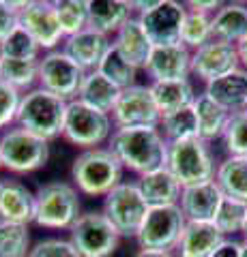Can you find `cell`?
Instances as JSON below:
<instances>
[{
  "label": "cell",
  "instance_id": "obj_40",
  "mask_svg": "<svg viewBox=\"0 0 247 257\" xmlns=\"http://www.w3.org/2000/svg\"><path fill=\"white\" fill-rule=\"evenodd\" d=\"M28 257H82L69 238H45L33 244Z\"/></svg>",
  "mask_w": 247,
  "mask_h": 257
},
{
  "label": "cell",
  "instance_id": "obj_3",
  "mask_svg": "<svg viewBox=\"0 0 247 257\" xmlns=\"http://www.w3.org/2000/svg\"><path fill=\"white\" fill-rule=\"evenodd\" d=\"M82 214V199L73 182L50 180L35 191V225L41 229L69 231Z\"/></svg>",
  "mask_w": 247,
  "mask_h": 257
},
{
  "label": "cell",
  "instance_id": "obj_44",
  "mask_svg": "<svg viewBox=\"0 0 247 257\" xmlns=\"http://www.w3.org/2000/svg\"><path fill=\"white\" fill-rule=\"evenodd\" d=\"M133 257H179L177 251H155V248H138Z\"/></svg>",
  "mask_w": 247,
  "mask_h": 257
},
{
  "label": "cell",
  "instance_id": "obj_46",
  "mask_svg": "<svg viewBox=\"0 0 247 257\" xmlns=\"http://www.w3.org/2000/svg\"><path fill=\"white\" fill-rule=\"evenodd\" d=\"M241 257H247V240L241 242Z\"/></svg>",
  "mask_w": 247,
  "mask_h": 257
},
{
  "label": "cell",
  "instance_id": "obj_47",
  "mask_svg": "<svg viewBox=\"0 0 247 257\" xmlns=\"http://www.w3.org/2000/svg\"><path fill=\"white\" fill-rule=\"evenodd\" d=\"M243 236H245V240H247V219H245V227H243Z\"/></svg>",
  "mask_w": 247,
  "mask_h": 257
},
{
  "label": "cell",
  "instance_id": "obj_13",
  "mask_svg": "<svg viewBox=\"0 0 247 257\" xmlns=\"http://www.w3.org/2000/svg\"><path fill=\"white\" fill-rule=\"evenodd\" d=\"M20 26L28 32L41 47V52L60 50L65 43V32L60 30L52 0H26L20 9Z\"/></svg>",
  "mask_w": 247,
  "mask_h": 257
},
{
  "label": "cell",
  "instance_id": "obj_49",
  "mask_svg": "<svg viewBox=\"0 0 247 257\" xmlns=\"http://www.w3.org/2000/svg\"><path fill=\"white\" fill-rule=\"evenodd\" d=\"M0 184H3V178H0Z\"/></svg>",
  "mask_w": 247,
  "mask_h": 257
},
{
  "label": "cell",
  "instance_id": "obj_25",
  "mask_svg": "<svg viewBox=\"0 0 247 257\" xmlns=\"http://www.w3.org/2000/svg\"><path fill=\"white\" fill-rule=\"evenodd\" d=\"M194 109H196V118H198V138L206 144L224 138L228 120L232 116L226 107L215 103L206 92H200L194 101Z\"/></svg>",
  "mask_w": 247,
  "mask_h": 257
},
{
  "label": "cell",
  "instance_id": "obj_26",
  "mask_svg": "<svg viewBox=\"0 0 247 257\" xmlns=\"http://www.w3.org/2000/svg\"><path fill=\"white\" fill-rule=\"evenodd\" d=\"M213 39L236 45L247 37V5L224 3L213 13Z\"/></svg>",
  "mask_w": 247,
  "mask_h": 257
},
{
  "label": "cell",
  "instance_id": "obj_20",
  "mask_svg": "<svg viewBox=\"0 0 247 257\" xmlns=\"http://www.w3.org/2000/svg\"><path fill=\"white\" fill-rule=\"evenodd\" d=\"M89 3V28L112 39L133 18L131 0H86Z\"/></svg>",
  "mask_w": 247,
  "mask_h": 257
},
{
  "label": "cell",
  "instance_id": "obj_36",
  "mask_svg": "<svg viewBox=\"0 0 247 257\" xmlns=\"http://www.w3.org/2000/svg\"><path fill=\"white\" fill-rule=\"evenodd\" d=\"M245 219H247V204L224 195L213 223H215V227H217L226 238H232L236 234H243Z\"/></svg>",
  "mask_w": 247,
  "mask_h": 257
},
{
  "label": "cell",
  "instance_id": "obj_27",
  "mask_svg": "<svg viewBox=\"0 0 247 257\" xmlns=\"http://www.w3.org/2000/svg\"><path fill=\"white\" fill-rule=\"evenodd\" d=\"M148 86H150L155 105L161 116L194 105V101L198 96L189 77L187 79H172V82H150Z\"/></svg>",
  "mask_w": 247,
  "mask_h": 257
},
{
  "label": "cell",
  "instance_id": "obj_38",
  "mask_svg": "<svg viewBox=\"0 0 247 257\" xmlns=\"http://www.w3.org/2000/svg\"><path fill=\"white\" fill-rule=\"evenodd\" d=\"M221 142L230 157H247V109L230 116Z\"/></svg>",
  "mask_w": 247,
  "mask_h": 257
},
{
  "label": "cell",
  "instance_id": "obj_11",
  "mask_svg": "<svg viewBox=\"0 0 247 257\" xmlns=\"http://www.w3.org/2000/svg\"><path fill=\"white\" fill-rule=\"evenodd\" d=\"M86 71L69 58L62 50L45 52L39 58V88L60 96L65 101H75Z\"/></svg>",
  "mask_w": 247,
  "mask_h": 257
},
{
  "label": "cell",
  "instance_id": "obj_21",
  "mask_svg": "<svg viewBox=\"0 0 247 257\" xmlns=\"http://www.w3.org/2000/svg\"><path fill=\"white\" fill-rule=\"evenodd\" d=\"M226 240V236L215 227V223L187 221L181 234L177 255L179 257H211L213 251Z\"/></svg>",
  "mask_w": 247,
  "mask_h": 257
},
{
  "label": "cell",
  "instance_id": "obj_24",
  "mask_svg": "<svg viewBox=\"0 0 247 257\" xmlns=\"http://www.w3.org/2000/svg\"><path fill=\"white\" fill-rule=\"evenodd\" d=\"M112 45L133 64L135 69H142V71H144L146 62L150 58V52H153V47H155L150 43L148 35L144 32V26H142V22L138 20V15H133V18L112 37Z\"/></svg>",
  "mask_w": 247,
  "mask_h": 257
},
{
  "label": "cell",
  "instance_id": "obj_9",
  "mask_svg": "<svg viewBox=\"0 0 247 257\" xmlns=\"http://www.w3.org/2000/svg\"><path fill=\"white\" fill-rule=\"evenodd\" d=\"M69 240L82 257H112L123 238L101 210H89L69 229Z\"/></svg>",
  "mask_w": 247,
  "mask_h": 257
},
{
  "label": "cell",
  "instance_id": "obj_42",
  "mask_svg": "<svg viewBox=\"0 0 247 257\" xmlns=\"http://www.w3.org/2000/svg\"><path fill=\"white\" fill-rule=\"evenodd\" d=\"M211 257H241V240L226 238L217 248L213 251Z\"/></svg>",
  "mask_w": 247,
  "mask_h": 257
},
{
  "label": "cell",
  "instance_id": "obj_32",
  "mask_svg": "<svg viewBox=\"0 0 247 257\" xmlns=\"http://www.w3.org/2000/svg\"><path fill=\"white\" fill-rule=\"evenodd\" d=\"M97 71L101 75H106L112 84H116L121 90H125V88L135 86V79H138V71L140 69H135L114 45H110V50L106 52L103 60L99 62Z\"/></svg>",
  "mask_w": 247,
  "mask_h": 257
},
{
  "label": "cell",
  "instance_id": "obj_41",
  "mask_svg": "<svg viewBox=\"0 0 247 257\" xmlns=\"http://www.w3.org/2000/svg\"><path fill=\"white\" fill-rule=\"evenodd\" d=\"M20 11L13 0H0V41H5L20 26Z\"/></svg>",
  "mask_w": 247,
  "mask_h": 257
},
{
  "label": "cell",
  "instance_id": "obj_39",
  "mask_svg": "<svg viewBox=\"0 0 247 257\" xmlns=\"http://www.w3.org/2000/svg\"><path fill=\"white\" fill-rule=\"evenodd\" d=\"M20 103H22V92L0 79V133H5L7 128L15 124Z\"/></svg>",
  "mask_w": 247,
  "mask_h": 257
},
{
  "label": "cell",
  "instance_id": "obj_37",
  "mask_svg": "<svg viewBox=\"0 0 247 257\" xmlns=\"http://www.w3.org/2000/svg\"><path fill=\"white\" fill-rule=\"evenodd\" d=\"M41 47L28 35L22 26H18L5 41H0V58L13 60H39L41 58Z\"/></svg>",
  "mask_w": 247,
  "mask_h": 257
},
{
  "label": "cell",
  "instance_id": "obj_1",
  "mask_svg": "<svg viewBox=\"0 0 247 257\" xmlns=\"http://www.w3.org/2000/svg\"><path fill=\"white\" fill-rule=\"evenodd\" d=\"M108 148L116 155L125 170L138 176L166 167L168 159V142L159 126L114 128Z\"/></svg>",
  "mask_w": 247,
  "mask_h": 257
},
{
  "label": "cell",
  "instance_id": "obj_5",
  "mask_svg": "<svg viewBox=\"0 0 247 257\" xmlns=\"http://www.w3.org/2000/svg\"><path fill=\"white\" fill-rule=\"evenodd\" d=\"M50 161V142L30 133L28 128L13 124L0 133V163L3 170L15 176L43 170Z\"/></svg>",
  "mask_w": 247,
  "mask_h": 257
},
{
  "label": "cell",
  "instance_id": "obj_19",
  "mask_svg": "<svg viewBox=\"0 0 247 257\" xmlns=\"http://www.w3.org/2000/svg\"><path fill=\"white\" fill-rule=\"evenodd\" d=\"M0 221L30 225L35 221V191L18 178H5L0 184Z\"/></svg>",
  "mask_w": 247,
  "mask_h": 257
},
{
  "label": "cell",
  "instance_id": "obj_18",
  "mask_svg": "<svg viewBox=\"0 0 247 257\" xmlns=\"http://www.w3.org/2000/svg\"><path fill=\"white\" fill-rule=\"evenodd\" d=\"M112 45V39L101 35V32L93 28H84L82 32H77L73 37H67L60 50L65 52L77 67H82L86 73L97 71L99 62L103 60V56Z\"/></svg>",
  "mask_w": 247,
  "mask_h": 257
},
{
  "label": "cell",
  "instance_id": "obj_23",
  "mask_svg": "<svg viewBox=\"0 0 247 257\" xmlns=\"http://www.w3.org/2000/svg\"><path fill=\"white\" fill-rule=\"evenodd\" d=\"M204 92L215 103L226 107L230 114L247 109V71L238 67L232 73L213 79V82L204 86Z\"/></svg>",
  "mask_w": 247,
  "mask_h": 257
},
{
  "label": "cell",
  "instance_id": "obj_10",
  "mask_svg": "<svg viewBox=\"0 0 247 257\" xmlns=\"http://www.w3.org/2000/svg\"><path fill=\"white\" fill-rule=\"evenodd\" d=\"M187 225L185 214L179 204L148 208L142 221V227L135 236L140 248H155V251H177L181 234Z\"/></svg>",
  "mask_w": 247,
  "mask_h": 257
},
{
  "label": "cell",
  "instance_id": "obj_17",
  "mask_svg": "<svg viewBox=\"0 0 247 257\" xmlns=\"http://www.w3.org/2000/svg\"><path fill=\"white\" fill-rule=\"evenodd\" d=\"M221 199H224V193L217 187V182L209 180L202 184H194V187H183L179 208L187 221L213 223Z\"/></svg>",
  "mask_w": 247,
  "mask_h": 257
},
{
  "label": "cell",
  "instance_id": "obj_2",
  "mask_svg": "<svg viewBox=\"0 0 247 257\" xmlns=\"http://www.w3.org/2000/svg\"><path fill=\"white\" fill-rule=\"evenodd\" d=\"M125 167L108 146L82 150L71 165V180L79 195L106 197L114 187L123 182Z\"/></svg>",
  "mask_w": 247,
  "mask_h": 257
},
{
  "label": "cell",
  "instance_id": "obj_4",
  "mask_svg": "<svg viewBox=\"0 0 247 257\" xmlns=\"http://www.w3.org/2000/svg\"><path fill=\"white\" fill-rule=\"evenodd\" d=\"M67 107H69V101L37 86L30 92L22 94L15 124L22 128H28L30 133L43 138L45 142H52L56 138H62Z\"/></svg>",
  "mask_w": 247,
  "mask_h": 257
},
{
  "label": "cell",
  "instance_id": "obj_16",
  "mask_svg": "<svg viewBox=\"0 0 247 257\" xmlns=\"http://www.w3.org/2000/svg\"><path fill=\"white\" fill-rule=\"evenodd\" d=\"M144 71L150 77V82L187 79L191 75V50H187L183 43L157 45L150 52Z\"/></svg>",
  "mask_w": 247,
  "mask_h": 257
},
{
  "label": "cell",
  "instance_id": "obj_48",
  "mask_svg": "<svg viewBox=\"0 0 247 257\" xmlns=\"http://www.w3.org/2000/svg\"><path fill=\"white\" fill-rule=\"evenodd\" d=\"M0 170H3V163H0Z\"/></svg>",
  "mask_w": 247,
  "mask_h": 257
},
{
  "label": "cell",
  "instance_id": "obj_30",
  "mask_svg": "<svg viewBox=\"0 0 247 257\" xmlns=\"http://www.w3.org/2000/svg\"><path fill=\"white\" fill-rule=\"evenodd\" d=\"M0 79L26 94L39 86V60L0 58Z\"/></svg>",
  "mask_w": 247,
  "mask_h": 257
},
{
  "label": "cell",
  "instance_id": "obj_12",
  "mask_svg": "<svg viewBox=\"0 0 247 257\" xmlns=\"http://www.w3.org/2000/svg\"><path fill=\"white\" fill-rule=\"evenodd\" d=\"M110 116H112L114 128L159 126V120H161L153 92H150V86H142V84L125 88Z\"/></svg>",
  "mask_w": 247,
  "mask_h": 257
},
{
  "label": "cell",
  "instance_id": "obj_6",
  "mask_svg": "<svg viewBox=\"0 0 247 257\" xmlns=\"http://www.w3.org/2000/svg\"><path fill=\"white\" fill-rule=\"evenodd\" d=\"M112 133H114V122L110 114L86 105L79 99L69 101L62 140H67L71 146L79 148V152L101 148L103 144L110 142Z\"/></svg>",
  "mask_w": 247,
  "mask_h": 257
},
{
  "label": "cell",
  "instance_id": "obj_34",
  "mask_svg": "<svg viewBox=\"0 0 247 257\" xmlns=\"http://www.w3.org/2000/svg\"><path fill=\"white\" fill-rule=\"evenodd\" d=\"M213 15L211 13H200V11H189L183 22V32H181V43L187 50L196 52L198 47L209 43L213 39Z\"/></svg>",
  "mask_w": 247,
  "mask_h": 257
},
{
  "label": "cell",
  "instance_id": "obj_22",
  "mask_svg": "<svg viewBox=\"0 0 247 257\" xmlns=\"http://www.w3.org/2000/svg\"><path fill=\"white\" fill-rule=\"evenodd\" d=\"M138 189L142 193V197L146 199L148 208L157 206H174L181 199V182L174 178V174L168 167H159L155 172H148L144 176H138Z\"/></svg>",
  "mask_w": 247,
  "mask_h": 257
},
{
  "label": "cell",
  "instance_id": "obj_8",
  "mask_svg": "<svg viewBox=\"0 0 247 257\" xmlns=\"http://www.w3.org/2000/svg\"><path fill=\"white\" fill-rule=\"evenodd\" d=\"M101 212L110 219L121 238H135L148 212V204L135 180H123L103 197Z\"/></svg>",
  "mask_w": 247,
  "mask_h": 257
},
{
  "label": "cell",
  "instance_id": "obj_43",
  "mask_svg": "<svg viewBox=\"0 0 247 257\" xmlns=\"http://www.w3.org/2000/svg\"><path fill=\"white\" fill-rule=\"evenodd\" d=\"M224 3H219V0H187L185 7L189 11H200V13H215L219 9V7Z\"/></svg>",
  "mask_w": 247,
  "mask_h": 257
},
{
  "label": "cell",
  "instance_id": "obj_15",
  "mask_svg": "<svg viewBox=\"0 0 247 257\" xmlns=\"http://www.w3.org/2000/svg\"><path fill=\"white\" fill-rule=\"evenodd\" d=\"M238 67H241V62H238L236 45L232 43L211 39L209 43L191 52V75L204 82V86L221 75L232 73Z\"/></svg>",
  "mask_w": 247,
  "mask_h": 257
},
{
  "label": "cell",
  "instance_id": "obj_7",
  "mask_svg": "<svg viewBox=\"0 0 247 257\" xmlns=\"http://www.w3.org/2000/svg\"><path fill=\"white\" fill-rule=\"evenodd\" d=\"M166 167L174 174L181 187H194V184L215 180V170H217L209 144L200 138L168 144Z\"/></svg>",
  "mask_w": 247,
  "mask_h": 257
},
{
  "label": "cell",
  "instance_id": "obj_31",
  "mask_svg": "<svg viewBox=\"0 0 247 257\" xmlns=\"http://www.w3.org/2000/svg\"><path fill=\"white\" fill-rule=\"evenodd\" d=\"M159 131L163 133L168 144L198 138V118H196L194 105L163 114L161 120H159Z\"/></svg>",
  "mask_w": 247,
  "mask_h": 257
},
{
  "label": "cell",
  "instance_id": "obj_14",
  "mask_svg": "<svg viewBox=\"0 0 247 257\" xmlns=\"http://www.w3.org/2000/svg\"><path fill=\"white\" fill-rule=\"evenodd\" d=\"M187 15L185 3L179 0H157V5L146 13H140L138 20L144 26L150 43L157 45H174L181 43L183 22Z\"/></svg>",
  "mask_w": 247,
  "mask_h": 257
},
{
  "label": "cell",
  "instance_id": "obj_33",
  "mask_svg": "<svg viewBox=\"0 0 247 257\" xmlns=\"http://www.w3.org/2000/svg\"><path fill=\"white\" fill-rule=\"evenodd\" d=\"M54 9L60 24V30L67 37H73L89 28V3L86 0H54Z\"/></svg>",
  "mask_w": 247,
  "mask_h": 257
},
{
  "label": "cell",
  "instance_id": "obj_45",
  "mask_svg": "<svg viewBox=\"0 0 247 257\" xmlns=\"http://www.w3.org/2000/svg\"><path fill=\"white\" fill-rule=\"evenodd\" d=\"M236 54H238V62H241V69L247 71V37L243 41L236 43Z\"/></svg>",
  "mask_w": 247,
  "mask_h": 257
},
{
  "label": "cell",
  "instance_id": "obj_28",
  "mask_svg": "<svg viewBox=\"0 0 247 257\" xmlns=\"http://www.w3.org/2000/svg\"><path fill=\"white\" fill-rule=\"evenodd\" d=\"M121 92H123L121 88L110 82L106 75H101L99 71H91V73H86V77H84L77 99L99 111L112 114Z\"/></svg>",
  "mask_w": 247,
  "mask_h": 257
},
{
  "label": "cell",
  "instance_id": "obj_35",
  "mask_svg": "<svg viewBox=\"0 0 247 257\" xmlns=\"http://www.w3.org/2000/svg\"><path fill=\"white\" fill-rule=\"evenodd\" d=\"M30 248L28 225L0 221V257H28Z\"/></svg>",
  "mask_w": 247,
  "mask_h": 257
},
{
  "label": "cell",
  "instance_id": "obj_29",
  "mask_svg": "<svg viewBox=\"0 0 247 257\" xmlns=\"http://www.w3.org/2000/svg\"><path fill=\"white\" fill-rule=\"evenodd\" d=\"M215 182L226 197L247 204V157H226L217 163Z\"/></svg>",
  "mask_w": 247,
  "mask_h": 257
}]
</instances>
